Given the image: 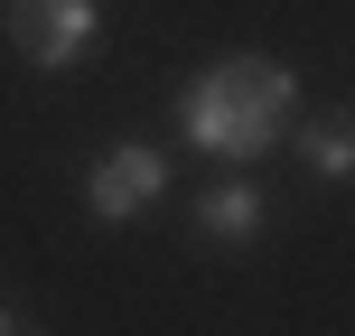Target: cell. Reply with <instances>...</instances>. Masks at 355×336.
I'll return each mask as SVG.
<instances>
[{"instance_id": "8992f818", "label": "cell", "mask_w": 355, "mask_h": 336, "mask_svg": "<svg viewBox=\"0 0 355 336\" xmlns=\"http://www.w3.org/2000/svg\"><path fill=\"white\" fill-rule=\"evenodd\" d=\"M0 336H37V318H28V308H10V299H0Z\"/></svg>"}, {"instance_id": "5b68a950", "label": "cell", "mask_w": 355, "mask_h": 336, "mask_svg": "<svg viewBox=\"0 0 355 336\" xmlns=\"http://www.w3.org/2000/svg\"><path fill=\"white\" fill-rule=\"evenodd\" d=\"M300 131V122H290ZM300 159H309V177H318V187H346L355 177V141H346V112H318V122L300 131Z\"/></svg>"}, {"instance_id": "7a4b0ae2", "label": "cell", "mask_w": 355, "mask_h": 336, "mask_svg": "<svg viewBox=\"0 0 355 336\" xmlns=\"http://www.w3.org/2000/svg\"><path fill=\"white\" fill-rule=\"evenodd\" d=\"M0 28H10V47L37 75H66V66H85L103 47V0H10Z\"/></svg>"}, {"instance_id": "3957f363", "label": "cell", "mask_w": 355, "mask_h": 336, "mask_svg": "<svg viewBox=\"0 0 355 336\" xmlns=\"http://www.w3.org/2000/svg\"><path fill=\"white\" fill-rule=\"evenodd\" d=\"M168 196V150L159 141H112L103 159L85 168V215L94 224H131L141 206Z\"/></svg>"}, {"instance_id": "6da1fadb", "label": "cell", "mask_w": 355, "mask_h": 336, "mask_svg": "<svg viewBox=\"0 0 355 336\" xmlns=\"http://www.w3.org/2000/svg\"><path fill=\"white\" fill-rule=\"evenodd\" d=\"M300 122V75L281 56H225V66H196L178 85V131L206 150L215 168H252L290 141Z\"/></svg>"}, {"instance_id": "277c9868", "label": "cell", "mask_w": 355, "mask_h": 336, "mask_svg": "<svg viewBox=\"0 0 355 336\" xmlns=\"http://www.w3.org/2000/svg\"><path fill=\"white\" fill-rule=\"evenodd\" d=\"M187 224H196V243H215V252H252V243H262V224H271V196L252 187L243 168H225L215 187H196Z\"/></svg>"}]
</instances>
